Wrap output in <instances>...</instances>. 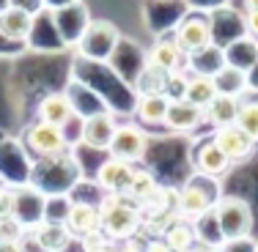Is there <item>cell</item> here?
<instances>
[{
	"label": "cell",
	"mask_w": 258,
	"mask_h": 252,
	"mask_svg": "<svg viewBox=\"0 0 258 252\" xmlns=\"http://www.w3.org/2000/svg\"><path fill=\"white\" fill-rule=\"evenodd\" d=\"M69 77L94 91V94L107 104V110L113 115H135L138 94H135L132 85H126L107 63H94V60H85V58H77L75 55L72 63H69Z\"/></svg>",
	"instance_id": "cell-1"
},
{
	"label": "cell",
	"mask_w": 258,
	"mask_h": 252,
	"mask_svg": "<svg viewBox=\"0 0 258 252\" xmlns=\"http://www.w3.org/2000/svg\"><path fill=\"white\" fill-rule=\"evenodd\" d=\"M83 178L72 151L58 153V156L36 159L33 170H30V187L39 189L41 195H69L75 189V184Z\"/></svg>",
	"instance_id": "cell-2"
},
{
	"label": "cell",
	"mask_w": 258,
	"mask_h": 252,
	"mask_svg": "<svg viewBox=\"0 0 258 252\" xmlns=\"http://www.w3.org/2000/svg\"><path fill=\"white\" fill-rule=\"evenodd\" d=\"M220 178H209L201 173H192L184 181V187L179 189V203H176V211L181 219L195 222L198 217H204L206 211H212L220 203Z\"/></svg>",
	"instance_id": "cell-3"
},
{
	"label": "cell",
	"mask_w": 258,
	"mask_h": 252,
	"mask_svg": "<svg viewBox=\"0 0 258 252\" xmlns=\"http://www.w3.org/2000/svg\"><path fill=\"white\" fill-rule=\"evenodd\" d=\"M102 211V233L107 238H135V233L143 227L138 206H129V198L124 195H107L99 206Z\"/></svg>",
	"instance_id": "cell-4"
},
{
	"label": "cell",
	"mask_w": 258,
	"mask_h": 252,
	"mask_svg": "<svg viewBox=\"0 0 258 252\" xmlns=\"http://www.w3.org/2000/svg\"><path fill=\"white\" fill-rule=\"evenodd\" d=\"M214 214H217V225H220V233H223V241L250 238V230H253V211H250V206L244 198L225 195V198H220V203L214 206Z\"/></svg>",
	"instance_id": "cell-5"
},
{
	"label": "cell",
	"mask_w": 258,
	"mask_h": 252,
	"mask_svg": "<svg viewBox=\"0 0 258 252\" xmlns=\"http://www.w3.org/2000/svg\"><path fill=\"white\" fill-rule=\"evenodd\" d=\"M187 14L189 6L184 0H143V20L154 39L173 36Z\"/></svg>",
	"instance_id": "cell-6"
},
{
	"label": "cell",
	"mask_w": 258,
	"mask_h": 252,
	"mask_svg": "<svg viewBox=\"0 0 258 252\" xmlns=\"http://www.w3.org/2000/svg\"><path fill=\"white\" fill-rule=\"evenodd\" d=\"M118 39H121V33L110 20H94L88 25V30H85V36L80 39V44L75 47V52H77V58L94 60V63H107L115 44H118Z\"/></svg>",
	"instance_id": "cell-7"
},
{
	"label": "cell",
	"mask_w": 258,
	"mask_h": 252,
	"mask_svg": "<svg viewBox=\"0 0 258 252\" xmlns=\"http://www.w3.org/2000/svg\"><path fill=\"white\" fill-rule=\"evenodd\" d=\"M30 170H33V162L28 159L25 145L17 137L3 134L0 137V181L11 187H25L30 184Z\"/></svg>",
	"instance_id": "cell-8"
},
{
	"label": "cell",
	"mask_w": 258,
	"mask_h": 252,
	"mask_svg": "<svg viewBox=\"0 0 258 252\" xmlns=\"http://www.w3.org/2000/svg\"><path fill=\"white\" fill-rule=\"evenodd\" d=\"M146 63H149V52L140 47L138 39H129V36H121L113 55H110V60H107L110 69L124 79L126 85H132V88L138 82L140 71L146 69Z\"/></svg>",
	"instance_id": "cell-9"
},
{
	"label": "cell",
	"mask_w": 258,
	"mask_h": 252,
	"mask_svg": "<svg viewBox=\"0 0 258 252\" xmlns=\"http://www.w3.org/2000/svg\"><path fill=\"white\" fill-rule=\"evenodd\" d=\"M22 145H25V151L33 153L36 159L58 156V153L69 151L60 129L44 124V121H33V124H28L25 129H22Z\"/></svg>",
	"instance_id": "cell-10"
},
{
	"label": "cell",
	"mask_w": 258,
	"mask_h": 252,
	"mask_svg": "<svg viewBox=\"0 0 258 252\" xmlns=\"http://www.w3.org/2000/svg\"><path fill=\"white\" fill-rule=\"evenodd\" d=\"M44 203H47V195H41L30 184L17 187L11 192V219L20 227L36 230V227L44 222Z\"/></svg>",
	"instance_id": "cell-11"
},
{
	"label": "cell",
	"mask_w": 258,
	"mask_h": 252,
	"mask_svg": "<svg viewBox=\"0 0 258 252\" xmlns=\"http://www.w3.org/2000/svg\"><path fill=\"white\" fill-rule=\"evenodd\" d=\"M149 140L151 137L143 132L140 124H118L107 153L113 159H121V162H126V164H135V162H140V159H146Z\"/></svg>",
	"instance_id": "cell-12"
},
{
	"label": "cell",
	"mask_w": 258,
	"mask_h": 252,
	"mask_svg": "<svg viewBox=\"0 0 258 252\" xmlns=\"http://www.w3.org/2000/svg\"><path fill=\"white\" fill-rule=\"evenodd\" d=\"M209 30H212V44L225 50L228 44L247 36V17L233 6H223V9L209 14Z\"/></svg>",
	"instance_id": "cell-13"
},
{
	"label": "cell",
	"mask_w": 258,
	"mask_h": 252,
	"mask_svg": "<svg viewBox=\"0 0 258 252\" xmlns=\"http://www.w3.org/2000/svg\"><path fill=\"white\" fill-rule=\"evenodd\" d=\"M25 44H28V52H36V55H60V52H66L50 9H41L39 14L33 17V25H30V33H28Z\"/></svg>",
	"instance_id": "cell-14"
},
{
	"label": "cell",
	"mask_w": 258,
	"mask_h": 252,
	"mask_svg": "<svg viewBox=\"0 0 258 252\" xmlns=\"http://www.w3.org/2000/svg\"><path fill=\"white\" fill-rule=\"evenodd\" d=\"M52 17H55V28H58V36H60L66 50H69V47H77L80 39L85 36V30H88V25L94 22L91 9L85 6V0L69 6V9L52 11Z\"/></svg>",
	"instance_id": "cell-15"
},
{
	"label": "cell",
	"mask_w": 258,
	"mask_h": 252,
	"mask_svg": "<svg viewBox=\"0 0 258 252\" xmlns=\"http://www.w3.org/2000/svg\"><path fill=\"white\" fill-rule=\"evenodd\" d=\"M173 41L176 47L184 52V55H192L198 50L212 44V30H209V14H201V11H189L184 17V22L176 28L173 33Z\"/></svg>",
	"instance_id": "cell-16"
},
{
	"label": "cell",
	"mask_w": 258,
	"mask_h": 252,
	"mask_svg": "<svg viewBox=\"0 0 258 252\" xmlns=\"http://www.w3.org/2000/svg\"><path fill=\"white\" fill-rule=\"evenodd\" d=\"M189 164H192V173H201V176H209V178H220V176L228 173L231 159L217 148V143H214L212 137H204L195 145H189Z\"/></svg>",
	"instance_id": "cell-17"
},
{
	"label": "cell",
	"mask_w": 258,
	"mask_h": 252,
	"mask_svg": "<svg viewBox=\"0 0 258 252\" xmlns=\"http://www.w3.org/2000/svg\"><path fill=\"white\" fill-rule=\"evenodd\" d=\"M63 94L72 104V113H75L77 118H83V121L96 118V115H102V113H110L107 104H104L94 91L85 88L83 82H77V79H72V77H69V82L63 85Z\"/></svg>",
	"instance_id": "cell-18"
},
{
	"label": "cell",
	"mask_w": 258,
	"mask_h": 252,
	"mask_svg": "<svg viewBox=\"0 0 258 252\" xmlns=\"http://www.w3.org/2000/svg\"><path fill=\"white\" fill-rule=\"evenodd\" d=\"M132 176H135V164H126L121 159L107 156L102 162V167L96 170L94 181L110 195H126L129 184H132Z\"/></svg>",
	"instance_id": "cell-19"
},
{
	"label": "cell",
	"mask_w": 258,
	"mask_h": 252,
	"mask_svg": "<svg viewBox=\"0 0 258 252\" xmlns=\"http://www.w3.org/2000/svg\"><path fill=\"white\" fill-rule=\"evenodd\" d=\"M212 140L217 143V148L223 151L231 162H242V159H247L250 153H253V148H255V143L236 124H233V126H223V129H214Z\"/></svg>",
	"instance_id": "cell-20"
},
{
	"label": "cell",
	"mask_w": 258,
	"mask_h": 252,
	"mask_svg": "<svg viewBox=\"0 0 258 252\" xmlns=\"http://www.w3.org/2000/svg\"><path fill=\"white\" fill-rule=\"evenodd\" d=\"M66 230L72 233V238H85L91 233L102 230V211L99 206H88V203H72V211L66 217Z\"/></svg>",
	"instance_id": "cell-21"
},
{
	"label": "cell",
	"mask_w": 258,
	"mask_h": 252,
	"mask_svg": "<svg viewBox=\"0 0 258 252\" xmlns=\"http://www.w3.org/2000/svg\"><path fill=\"white\" fill-rule=\"evenodd\" d=\"M206 113L201 107H195L192 102L181 99V102H170L168 107V118H165V129L173 134H187L192 129H198L204 124Z\"/></svg>",
	"instance_id": "cell-22"
},
{
	"label": "cell",
	"mask_w": 258,
	"mask_h": 252,
	"mask_svg": "<svg viewBox=\"0 0 258 252\" xmlns=\"http://www.w3.org/2000/svg\"><path fill=\"white\" fill-rule=\"evenodd\" d=\"M149 63L157 66V69L168 71H187V55H184L179 47H176L173 36H165V39H157L154 47L149 50Z\"/></svg>",
	"instance_id": "cell-23"
},
{
	"label": "cell",
	"mask_w": 258,
	"mask_h": 252,
	"mask_svg": "<svg viewBox=\"0 0 258 252\" xmlns=\"http://www.w3.org/2000/svg\"><path fill=\"white\" fill-rule=\"evenodd\" d=\"M115 129H118V121H115L113 113H102L96 118H88L83 126V145L96 151H107L110 143H113Z\"/></svg>",
	"instance_id": "cell-24"
},
{
	"label": "cell",
	"mask_w": 258,
	"mask_h": 252,
	"mask_svg": "<svg viewBox=\"0 0 258 252\" xmlns=\"http://www.w3.org/2000/svg\"><path fill=\"white\" fill-rule=\"evenodd\" d=\"M223 69H225V52L217 44H209L204 50L187 55V74H192V77L214 79L217 71H223Z\"/></svg>",
	"instance_id": "cell-25"
},
{
	"label": "cell",
	"mask_w": 258,
	"mask_h": 252,
	"mask_svg": "<svg viewBox=\"0 0 258 252\" xmlns=\"http://www.w3.org/2000/svg\"><path fill=\"white\" fill-rule=\"evenodd\" d=\"M72 115L75 113H72V104H69V99H66L63 91L47 94V96H41V99L36 102V121H44V124H50V126L60 129Z\"/></svg>",
	"instance_id": "cell-26"
},
{
	"label": "cell",
	"mask_w": 258,
	"mask_h": 252,
	"mask_svg": "<svg viewBox=\"0 0 258 252\" xmlns=\"http://www.w3.org/2000/svg\"><path fill=\"white\" fill-rule=\"evenodd\" d=\"M223 52H225V66H233V69L247 74V71L258 63V39L242 36L239 41H233V44L225 47Z\"/></svg>",
	"instance_id": "cell-27"
},
{
	"label": "cell",
	"mask_w": 258,
	"mask_h": 252,
	"mask_svg": "<svg viewBox=\"0 0 258 252\" xmlns=\"http://www.w3.org/2000/svg\"><path fill=\"white\" fill-rule=\"evenodd\" d=\"M30 25H33V17L25 14V11H20V9H9V11L0 14V36L14 41V44H25Z\"/></svg>",
	"instance_id": "cell-28"
},
{
	"label": "cell",
	"mask_w": 258,
	"mask_h": 252,
	"mask_svg": "<svg viewBox=\"0 0 258 252\" xmlns=\"http://www.w3.org/2000/svg\"><path fill=\"white\" fill-rule=\"evenodd\" d=\"M33 241H36V247L44 252H66V247L72 244V233L66 230V225L41 222L33 230Z\"/></svg>",
	"instance_id": "cell-29"
},
{
	"label": "cell",
	"mask_w": 258,
	"mask_h": 252,
	"mask_svg": "<svg viewBox=\"0 0 258 252\" xmlns=\"http://www.w3.org/2000/svg\"><path fill=\"white\" fill-rule=\"evenodd\" d=\"M168 107H170V102L165 96H143V99H138L135 118L140 121V126H162L165 129Z\"/></svg>",
	"instance_id": "cell-30"
},
{
	"label": "cell",
	"mask_w": 258,
	"mask_h": 252,
	"mask_svg": "<svg viewBox=\"0 0 258 252\" xmlns=\"http://www.w3.org/2000/svg\"><path fill=\"white\" fill-rule=\"evenodd\" d=\"M239 102H242V99L217 96V99H214V102L206 107V121H209L214 129L233 126V124H236V115H239Z\"/></svg>",
	"instance_id": "cell-31"
},
{
	"label": "cell",
	"mask_w": 258,
	"mask_h": 252,
	"mask_svg": "<svg viewBox=\"0 0 258 252\" xmlns=\"http://www.w3.org/2000/svg\"><path fill=\"white\" fill-rule=\"evenodd\" d=\"M214 88H217V96H231V99H242L247 94V74L233 66H225L223 71H217L214 77Z\"/></svg>",
	"instance_id": "cell-32"
},
{
	"label": "cell",
	"mask_w": 258,
	"mask_h": 252,
	"mask_svg": "<svg viewBox=\"0 0 258 252\" xmlns=\"http://www.w3.org/2000/svg\"><path fill=\"white\" fill-rule=\"evenodd\" d=\"M168 71L157 69V66L146 63V69L140 71L138 82H135V94H138V99H143V96H165V85H168Z\"/></svg>",
	"instance_id": "cell-33"
},
{
	"label": "cell",
	"mask_w": 258,
	"mask_h": 252,
	"mask_svg": "<svg viewBox=\"0 0 258 252\" xmlns=\"http://www.w3.org/2000/svg\"><path fill=\"white\" fill-rule=\"evenodd\" d=\"M157 189H159V181H157V176L151 173V170H135L132 184H129L124 198H132L138 206H143V203H149L151 198H154Z\"/></svg>",
	"instance_id": "cell-34"
},
{
	"label": "cell",
	"mask_w": 258,
	"mask_h": 252,
	"mask_svg": "<svg viewBox=\"0 0 258 252\" xmlns=\"http://www.w3.org/2000/svg\"><path fill=\"white\" fill-rule=\"evenodd\" d=\"M162 241L170 247V252H184V249H189V247H195V230H192V222H187V219H176L173 225L165 230V236H162Z\"/></svg>",
	"instance_id": "cell-35"
},
{
	"label": "cell",
	"mask_w": 258,
	"mask_h": 252,
	"mask_svg": "<svg viewBox=\"0 0 258 252\" xmlns=\"http://www.w3.org/2000/svg\"><path fill=\"white\" fill-rule=\"evenodd\" d=\"M184 99L192 102L195 107H201L206 113V107L217 99L214 79H209V77H192V74H189V79H187V96H184Z\"/></svg>",
	"instance_id": "cell-36"
},
{
	"label": "cell",
	"mask_w": 258,
	"mask_h": 252,
	"mask_svg": "<svg viewBox=\"0 0 258 252\" xmlns=\"http://www.w3.org/2000/svg\"><path fill=\"white\" fill-rule=\"evenodd\" d=\"M236 126L247 134L253 143H258V96L253 99L239 102V115H236Z\"/></svg>",
	"instance_id": "cell-37"
},
{
	"label": "cell",
	"mask_w": 258,
	"mask_h": 252,
	"mask_svg": "<svg viewBox=\"0 0 258 252\" xmlns=\"http://www.w3.org/2000/svg\"><path fill=\"white\" fill-rule=\"evenodd\" d=\"M72 211V198L69 195H50L44 203V222L50 225H63Z\"/></svg>",
	"instance_id": "cell-38"
},
{
	"label": "cell",
	"mask_w": 258,
	"mask_h": 252,
	"mask_svg": "<svg viewBox=\"0 0 258 252\" xmlns=\"http://www.w3.org/2000/svg\"><path fill=\"white\" fill-rule=\"evenodd\" d=\"M17 115V107H14V99H11V82L6 77H0V126L3 132H11L9 124L14 121Z\"/></svg>",
	"instance_id": "cell-39"
},
{
	"label": "cell",
	"mask_w": 258,
	"mask_h": 252,
	"mask_svg": "<svg viewBox=\"0 0 258 252\" xmlns=\"http://www.w3.org/2000/svg\"><path fill=\"white\" fill-rule=\"evenodd\" d=\"M187 79H189L187 71H173V74L168 77V85H165V99L181 102L184 96H187Z\"/></svg>",
	"instance_id": "cell-40"
},
{
	"label": "cell",
	"mask_w": 258,
	"mask_h": 252,
	"mask_svg": "<svg viewBox=\"0 0 258 252\" xmlns=\"http://www.w3.org/2000/svg\"><path fill=\"white\" fill-rule=\"evenodd\" d=\"M189 6V11H201V14H212V11L231 6V0H184Z\"/></svg>",
	"instance_id": "cell-41"
},
{
	"label": "cell",
	"mask_w": 258,
	"mask_h": 252,
	"mask_svg": "<svg viewBox=\"0 0 258 252\" xmlns=\"http://www.w3.org/2000/svg\"><path fill=\"white\" fill-rule=\"evenodd\" d=\"M220 252H258V244L253 238H236V241H223Z\"/></svg>",
	"instance_id": "cell-42"
},
{
	"label": "cell",
	"mask_w": 258,
	"mask_h": 252,
	"mask_svg": "<svg viewBox=\"0 0 258 252\" xmlns=\"http://www.w3.org/2000/svg\"><path fill=\"white\" fill-rule=\"evenodd\" d=\"M11 9H20V11H25V14L36 17L44 9V0H11Z\"/></svg>",
	"instance_id": "cell-43"
},
{
	"label": "cell",
	"mask_w": 258,
	"mask_h": 252,
	"mask_svg": "<svg viewBox=\"0 0 258 252\" xmlns=\"http://www.w3.org/2000/svg\"><path fill=\"white\" fill-rule=\"evenodd\" d=\"M0 252H25V241L22 238H6V241H0Z\"/></svg>",
	"instance_id": "cell-44"
},
{
	"label": "cell",
	"mask_w": 258,
	"mask_h": 252,
	"mask_svg": "<svg viewBox=\"0 0 258 252\" xmlns=\"http://www.w3.org/2000/svg\"><path fill=\"white\" fill-rule=\"evenodd\" d=\"M75 3H83V0H44V9L50 11H60V9H69Z\"/></svg>",
	"instance_id": "cell-45"
},
{
	"label": "cell",
	"mask_w": 258,
	"mask_h": 252,
	"mask_svg": "<svg viewBox=\"0 0 258 252\" xmlns=\"http://www.w3.org/2000/svg\"><path fill=\"white\" fill-rule=\"evenodd\" d=\"M143 252H170V247L162 241V238H151V241H146Z\"/></svg>",
	"instance_id": "cell-46"
},
{
	"label": "cell",
	"mask_w": 258,
	"mask_h": 252,
	"mask_svg": "<svg viewBox=\"0 0 258 252\" xmlns=\"http://www.w3.org/2000/svg\"><path fill=\"white\" fill-rule=\"evenodd\" d=\"M247 91H250L253 96H258V63L247 71Z\"/></svg>",
	"instance_id": "cell-47"
},
{
	"label": "cell",
	"mask_w": 258,
	"mask_h": 252,
	"mask_svg": "<svg viewBox=\"0 0 258 252\" xmlns=\"http://www.w3.org/2000/svg\"><path fill=\"white\" fill-rule=\"evenodd\" d=\"M247 17V36L258 39V14H244Z\"/></svg>",
	"instance_id": "cell-48"
},
{
	"label": "cell",
	"mask_w": 258,
	"mask_h": 252,
	"mask_svg": "<svg viewBox=\"0 0 258 252\" xmlns=\"http://www.w3.org/2000/svg\"><path fill=\"white\" fill-rule=\"evenodd\" d=\"M244 14H258V0H244Z\"/></svg>",
	"instance_id": "cell-49"
},
{
	"label": "cell",
	"mask_w": 258,
	"mask_h": 252,
	"mask_svg": "<svg viewBox=\"0 0 258 252\" xmlns=\"http://www.w3.org/2000/svg\"><path fill=\"white\" fill-rule=\"evenodd\" d=\"M11 9V0H0V14H3V11H9Z\"/></svg>",
	"instance_id": "cell-50"
},
{
	"label": "cell",
	"mask_w": 258,
	"mask_h": 252,
	"mask_svg": "<svg viewBox=\"0 0 258 252\" xmlns=\"http://www.w3.org/2000/svg\"><path fill=\"white\" fill-rule=\"evenodd\" d=\"M184 252H204V247H189V249H184Z\"/></svg>",
	"instance_id": "cell-51"
},
{
	"label": "cell",
	"mask_w": 258,
	"mask_h": 252,
	"mask_svg": "<svg viewBox=\"0 0 258 252\" xmlns=\"http://www.w3.org/2000/svg\"><path fill=\"white\" fill-rule=\"evenodd\" d=\"M102 252H118V249H113V247H104Z\"/></svg>",
	"instance_id": "cell-52"
}]
</instances>
